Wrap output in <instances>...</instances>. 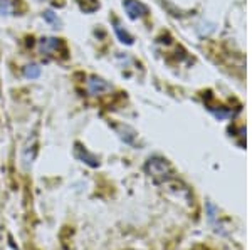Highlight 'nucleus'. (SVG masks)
I'll return each instance as SVG.
<instances>
[{
  "label": "nucleus",
  "instance_id": "obj_6",
  "mask_svg": "<svg viewBox=\"0 0 252 250\" xmlns=\"http://www.w3.org/2000/svg\"><path fill=\"white\" fill-rule=\"evenodd\" d=\"M12 10H14V5L10 0H0V15H10Z\"/></svg>",
  "mask_w": 252,
  "mask_h": 250
},
{
  "label": "nucleus",
  "instance_id": "obj_1",
  "mask_svg": "<svg viewBox=\"0 0 252 250\" xmlns=\"http://www.w3.org/2000/svg\"><path fill=\"white\" fill-rule=\"evenodd\" d=\"M59 49H64V44L61 39L56 37H42L37 44V51L40 56H51V54H58Z\"/></svg>",
  "mask_w": 252,
  "mask_h": 250
},
{
  "label": "nucleus",
  "instance_id": "obj_7",
  "mask_svg": "<svg viewBox=\"0 0 252 250\" xmlns=\"http://www.w3.org/2000/svg\"><path fill=\"white\" fill-rule=\"evenodd\" d=\"M44 20H46V22H49V24H52V26H58L59 24V17H58V14H54V12L52 10H46L44 12Z\"/></svg>",
  "mask_w": 252,
  "mask_h": 250
},
{
  "label": "nucleus",
  "instance_id": "obj_3",
  "mask_svg": "<svg viewBox=\"0 0 252 250\" xmlns=\"http://www.w3.org/2000/svg\"><path fill=\"white\" fill-rule=\"evenodd\" d=\"M123 7L126 9V12H128V15L131 19L141 17V15H143L145 12H146V7L143 5V3L136 2V0H125Z\"/></svg>",
  "mask_w": 252,
  "mask_h": 250
},
{
  "label": "nucleus",
  "instance_id": "obj_2",
  "mask_svg": "<svg viewBox=\"0 0 252 250\" xmlns=\"http://www.w3.org/2000/svg\"><path fill=\"white\" fill-rule=\"evenodd\" d=\"M88 91H89V94H93V96L103 94V92L111 91V84H108L106 81L97 78V76H91L88 81Z\"/></svg>",
  "mask_w": 252,
  "mask_h": 250
},
{
  "label": "nucleus",
  "instance_id": "obj_5",
  "mask_svg": "<svg viewBox=\"0 0 252 250\" xmlns=\"http://www.w3.org/2000/svg\"><path fill=\"white\" fill-rule=\"evenodd\" d=\"M40 72H42V69H40L37 64H27V66L24 67V78L26 79H37L40 76Z\"/></svg>",
  "mask_w": 252,
  "mask_h": 250
},
{
  "label": "nucleus",
  "instance_id": "obj_4",
  "mask_svg": "<svg viewBox=\"0 0 252 250\" xmlns=\"http://www.w3.org/2000/svg\"><path fill=\"white\" fill-rule=\"evenodd\" d=\"M76 158L81 160L83 163H88L89 167H97V158L94 155H91L86 148H83L81 144H76V150H74Z\"/></svg>",
  "mask_w": 252,
  "mask_h": 250
}]
</instances>
